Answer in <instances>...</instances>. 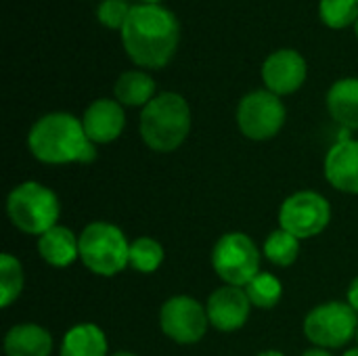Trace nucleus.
<instances>
[{"mask_svg": "<svg viewBox=\"0 0 358 356\" xmlns=\"http://www.w3.org/2000/svg\"><path fill=\"white\" fill-rule=\"evenodd\" d=\"M128 59L143 69L166 67L180 42L178 17L164 4H134L120 31Z\"/></svg>", "mask_w": 358, "mask_h": 356, "instance_id": "f257e3e1", "label": "nucleus"}, {"mask_svg": "<svg viewBox=\"0 0 358 356\" xmlns=\"http://www.w3.org/2000/svg\"><path fill=\"white\" fill-rule=\"evenodd\" d=\"M27 149L48 166L90 164L96 159V145L88 138L82 120L67 111H52L36 120L27 132Z\"/></svg>", "mask_w": 358, "mask_h": 356, "instance_id": "f03ea898", "label": "nucleus"}, {"mask_svg": "<svg viewBox=\"0 0 358 356\" xmlns=\"http://www.w3.org/2000/svg\"><path fill=\"white\" fill-rule=\"evenodd\" d=\"M138 130L143 143L155 153L176 151L191 132V107L178 92H159L141 109Z\"/></svg>", "mask_w": 358, "mask_h": 356, "instance_id": "7ed1b4c3", "label": "nucleus"}, {"mask_svg": "<svg viewBox=\"0 0 358 356\" xmlns=\"http://www.w3.org/2000/svg\"><path fill=\"white\" fill-rule=\"evenodd\" d=\"M6 214L15 229L25 235L40 237L57 227L61 204L52 189L36 180H25L8 193Z\"/></svg>", "mask_w": 358, "mask_h": 356, "instance_id": "20e7f679", "label": "nucleus"}, {"mask_svg": "<svg viewBox=\"0 0 358 356\" xmlns=\"http://www.w3.org/2000/svg\"><path fill=\"white\" fill-rule=\"evenodd\" d=\"M80 260L99 277H115L130 266V241L111 222L94 220L80 233Z\"/></svg>", "mask_w": 358, "mask_h": 356, "instance_id": "39448f33", "label": "nucleus"}, {"mask_svg": "<svg viewBox=\"0 0 358 356\" xmlns=\"http://www.w3.org/2000/svg\"><path fill=\"white\" fill-rule=\"evenodd\" d=\"M262 252L250 235L224 233L212 250V269L224 285L245 287L260 273Z\"/></svg>", "mask_w": 358, "mask_h": 356, "instance_id": "423d86ee", "label": "nucleus"}, {"mask_svg": "<svg viewBox=\"0 0 358 356\" xmlns=\"http://www.w3.org/2000/svg\"><path fill=\"white\" fill-rule=\"evenodd\" d=\"M358 313L348 302H325L304 319V336L315 348L334 350L357 338Z\"/></svg>", "mask_w": 358, "mask_h": 356, "instance_id": "0eeeda50", "label": "nucleus"}, {"mask_svg": "<svg viewBox=\"0 0 358 356\" xmlns=\"http://www.w3.org/2000/svg\"><path fill=\"white\" fill-rule=\"evenodd\" d=\"M287 109L281 97L266 88L248 92L237 105V126L250 141H271L285 126Z\"/></svg>", "mask_w": 358, "mask_h": 356, "instance_id": "6e6552de", "label": "nucleus"}, {"mask_svg": "<svg viewBox=\"0 0 358 356\" xmlns=\"http://www.w3.org/2000/svg\"><path fill=\"white\" fill-rule=\"evenodd\" d=\"M331 220V204L317 191H298L279 208V229L300 241L321 235Z\"/></svg>", "mask_w": 358, "mask_h": 356, "instance_id": "1a4fd4ad", "label": "nucleus"}, {"mask_svg": "<svg viewBox=\"0 0 358 356\" xmlns=\"http://www.w3.org/2000/svg\"><path fill=\"white\" fill-rule=\"evenodd\" d=\"M159 327L166 338L180 346H191L203 340L210 319L206 306L191 296H174L162 304Z\"/></svg>", "mask_w": 358, "mask_h": 356, "instance_id": "9d476101", "label": "nucleus"}, {"mask_svg": "<svg viewBox=\"0 0 358 356\" xmlns=\"http://www.w3.org/2000/svg\"><path fill=\"white\" fill-rule=\"evenodd\" d=\"M260 76L266 90L277 97H287L304 86L308 65L302 52L294 48H279L264 59Z\"/></svg>", "mask_w": 358, "mask_h": 356, "instance_id": "9b49d317", "label": "nucleus"}, {"mask_svg": "<svg viewBox=\"0 0 358 356\" xmlns=\"http://www.w3.org/2000/svg\"><path fill=\"white\" fill-rule=\"evenodd\" d=\"M210 325L218 332L231 334L241 329L252 313V302L243 287L224 285L210 294L206 302Z\"/></svg>", "mask_w": 358, "mask_h": 356, "instance_id": "f8f14e48", "label": "nucleus"}, {"mask_svg": "<svg viewBox=\"0 0 358 356\" xmlns=\"http://www.w3.org/2000/svg\"><path fill=\"white\" fill-rule=\"evenodd\" d=\"M84 130L94 145H109L117 141L126 128V111L115 99L92 101L82 115Z\"/></svg>", "mask_w": 358, "mask_h": 356, "instance_id": "ddd939ff", "label": "nucleus"}, {"mask_svg": "<svg viewBox=\"0 0 358 356\" xmlns=\"http://www.w3.org/2000/svg\"><path fill=\"white\" fill-rule=\"evenodd\" d=\"M346 132L325 155V178L334 189L358 195V141Z\"/></svg>", "mask_w": 358, "mask_h": 356, "instance_id": "4468645a", "label": "nucleus"}, {"mask_svg": "<svg viewBox=\"0 0 358 356\" xmlns=\"http://www.w3.org/2000/svg\"><path fill=\"white\" fill-rule=\"evenodd\" d=\"M38 254L46 264L65 269L80 258V235L67 227L57 225L38 237Z\"/></svg>", "mask_w": 358, "mask_h": 356, "instance_id": "2eb2a0df", "label": "nucleus"}, {"mask_svg": "<svg viewBox=\"0 0 358 356\" xmlns=\"http://www.w3.org/2000/svg\"><path fill=\"white\" fill-rule=\"evenodd\" d=\"M52 336L48 329L36 323L13 325L4 336L6 356H50Z\"/></svg>", "mask_w": 358, "mask_h": 356, "instance_id": "dca6fc26", "label": "nucleus"}, {"mask_svg": "<svg viewBox=\"0 0 358 356\" xmlns=\"http://www.w3.org/2000/svg\"><path fill=\"white\" fill-rule=\"evenodd\" d=\"M327 111L344 130H358V78H342L327 90Z\"/></svg>", "mask_w": 358, "mask_h": 356, "instance_id": "f3484780", "label": "nucleus"}, {"mask_svg": "<svg viewBox=\"0 0 358 356\" xmlns=\"http://www.w3.org/2000/svg\"><path fill=\"white\" fill-rule=\"evenodd\" d=\"M155 80L143 69L124 71L113 84V99L124 107H147L155 94Z\"/></svg>", "mask_w": 358, "mask_h": 356, "instance_id": "a211bd4d", "label": "nucleus"}, {"mask_svg": "<svg viewBox=\"0 0 358 356\" xmlns=\"http://www.w3.org/2000/svg\"><path fill=\"white\" fill-rule=\"evenodd\" d=\"M109 344L105 332L94 323L73 325L61 342L59 356H107Z\"/></svg>", "mask_w": 358, "mask_h": 356, "instance_id": "6ab92c4d", "label": "nucleus"}, {"mask_svg": "<svg viewBox=\"0 0 358 356\" xmlns=\"http://www.w3.org/2000/svg\"><path fill=\"white\" fill-rule=\"evenodd\" d=\"M262 256L275 266H292L300 256V239L283 229H277L266 237Z\"/></svg>", "mask_w": 358, "mask_h": 356, "instance_id": "aec40b11", "label": "nucleus"}, {"mask_svg": "<svg viewBox=\"0 0 358 356\" xmlns=\"http://www.w3.org/2000/svg\"><path fill=\"white\" fill-rule=\"evenodd\" d=\"M243 290H245L252 306L262 308V311L275 308L281 302V298H283V283L275 275L262 273V271Z\"/></svg>", "mask_w": 358, "mask_h": 356, "instance_id": "412c9836", "label": "nucleus"}, {"mask_svg": "<svg viewBox=\"0 0 358 356\" xmlns=\"http://www.w3.org/2000/svg\"><path fill=\"white\" fill-rule=\"evenodd\" d=\"M164 245L153 237H138L130 243V266L143 275L155 273L164 264Z\"/></svg>", "mask_w": 358, "mask_h": 356, "instance_id": "4be33fe9", "label": "nucleus"}, {"mask_svg": "<svg viewBox=\"0 0 358 356\" xmlns=\"http://www.w3.org/2000/svg\"><path fill=\"white\" fill-rule=\"evenodd\" d=\"M25 275L21 262L13 254L0 256V306L8 308L23 292Z\"/></svg>", "mask_w": 358, "mask_h": 356, "instance_id": "5701e85b", "label": "nucleus"}, {"mask_svg": "<svg viewBox=\"0 0 358 356\" xmlns=\"http://www.w3.org/2000/svg\"><path fill=\"white\" fill-rule=\"evenodd\" d=\"M319 17L329 29H348L358 21L357 0H319Z\"/></svg>", "mask_w": 358, "mask_h": 356, "instance_id": "b1692460", "label": "nucleus"}, {"mask_svg": "<svg viewBox=\"0 0 358 356\" xmlns=\"http://www.w3.org/2000/svg\"><path fill=\"white\" fill-rule=\"evenodd\" d=\"M130 10L132 4H128V0H101L96 6V19L103 27L111 31H122L130 17Z\"/></svg>", "mask_w": 358, "mask_h": 356, "instance_id": "393cba45", "label": "nucleus"}, {"mask_svg": "<svg viewBox=\"0 0 358 356\" xmlns=\"http://www.w3.org/2000/svg\"><path fill=\"white\" fill-rule=\"evenodd\" d=\"M346 302L358 313V277L352 279V283L348 285V294H346Z\"/></svg>", "mask_w": 358, "mask_h": 356, "instance_id": "a878e982", "label": "nucleus"}, {"mask_svg": "<svg viewBox=\"0 0 358 356\" xmlns=\"http://www.w3.org/2000/svg\"><path fill=\"white\" fill-rule=\"evenodd\" d=\"M302 356H334L329 350H323V348H310V350H306Z\"/></svg>", "mask_w": 358, "mask_h": 356, "instance_id": "bb28decb", "label": "nucleus"}, {"mask_svg": "<svg viewBox=\"0 0 358 356\" xmlns=\"http://www.w3.org/2000/svg\"><path fill=\"white\" fill-rule=\"evenodd\" d=\"M258 356H285L283 353H279V350H264V353H260Z\"/></svg>", "mask_w": 358, "mask_h": 356, "instance_id": "cd10ccee", "label": "nucleus"}, {"mask_svg": "<svg viewBox=\"0 0 358 356\" xmlns=\"http://www.w3.org/2000/svg\"><path fill=\"white\" fill-rule=\"evenodd\" d=\"M138 4H162V0H138Z\"/></svg>", "mask_w": 358, "mask_h": 356, "instance_id": "c85d7f7f", "label": "nucleus"}, {"mask_svg": "<svg viewBox=\"0 0 358 356\" xmlns=\"http://www.w3.org/2000/svg\"><path fill=\"white\" fill-rule=\"evenodd\" d=\"M342 356H358V348H350V350H346Z\"/></svg>", "mask_w": 358, "mask_h": 356, "instance_id": "c756f323", "label": "nucleus"}, {"mask_svg": "<svg viewBox=\"0 0 358 356\" xmlns=\"http://www.w3.org/2000/svg\"><path fill=\"white\" fill-rule=\"evenodd\" d=\"M111 356H138V355H134V353H126V350H122V353H115V355H111Z\"/></svg>", "mask_w": 358, "mask_h": 356, "instance_id": "7c9ffc66", "label": "nucleus"}, {"mask_svg": "<svg viewBox=\"0 0 358 356\" xmlns=\"http://www.w3.org/2000/svg\"><path fill=\"white\" fill-rule=\"evenodd\" d=\"M355 34H357V40H358V21H357V25H355Z\"/></svg>", "mask_w": 358, "mask_h": 356, "instance_id": "2f4dec72", "label": "nucleus"}, {"mask_svg": "<svg viewBox=\"0 0 358 356\" xmlns=\"http://www.w3.org/2000/svg\"><path fill=\"white\" fill-rule=\"evenodd\" d=\"M357 340H358V332H357Z\"/></svg>", "mask_w": 358, "mask_h": 356, "instance_id": "473e14b6", "label": "nucleus"}, {"mask_svg": "<svg viewBox=\"0 0 358 356\" xmlns=\"http://www.w3.org/2000/svg\"><path fill=\"white\" fill-rule=\"evenodd\" d=\"M357 2H358V0H357Z\"/></svg>", "mask_w": 358, "mask_h": 356, "instance_id": "72a5a7b5", "label": "nucleus"}]
</instances>
